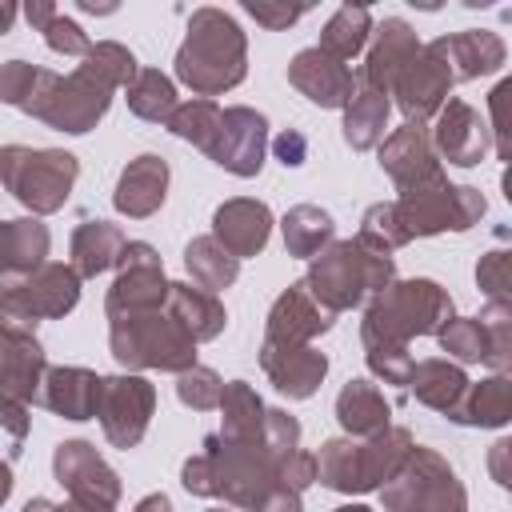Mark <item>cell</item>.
<instances>
[{"label":"cell","mask_w":512,"mask_h":512,"mask_svg":"<svg viewBox=\"0 0 512 512\" xmlns=\"http://www.w3.org/2000/svg\"><path fill=\"white\" fill-rule=\"evenodd\" d=\"M436 336H440V348H444L448 356H456V360H464V364H476V360L488 364V332H484L480 316L448 320Z\"/></svg>","instance_id":"cell-41"},{"label":"cell","mask_w":512,"mask_h":512,"mask_svg":"<svg viewBox=\"0 0 512 512\" xmlns=\"http://www.w3.org/2000/svg\"><path fill=\"white\" fill-rule=\"evenodd\" d=\"M360 244L372 248V252H392L400 244H408L404 228H400V216H396V204H376L364 212V228H360Z\"/></svg>","instance_id":"cell-42"},{"label":"cell","mask_w":512,"mask_h":512,"mask_svg":"<svg viewBox=\"0 0 512 512\" xmlns=\"http://www.w3.org/2000/svg\"><path fill=\"white\" fill-rule=\"evenodd\" d=\"M416 52H420L416 32H412L404 20H384V24L376 28V44H372L368 64H364V72H360V84H368V88H376V92H388L392 80L408 68V60H412Z\"/></svg>","instance_id":"cell-21"},{"label":"cell","mask_w":512,"mask_h":512,"mask_svg":"<svg viewBox=\"0 0 512 512\" xmlns=\"http://www.w3.org/2000/svg\"><path fill=\"white\" fill-rule=\"evenodd\" d=\"M52 80H56V72L32 68V64H24V60H8V64H0V100L24 108V112L32 116L36 104L44 100V92L52 88Z\"/></svg>","instance_id":"cell-37"},{"label":"cell","mask_w":512,"mask_h":512,"mask_svg":"<svg viewBox=\"0 0 512 512\" xmlns=\"http://www.w3.org/2000/svg\"><path fill=\"white\" fill-rule=\"evenodd\" d=\"M80 72L84 76H92L100 88H128L132 84V76L140 72L136 68V60H132V52L128 48H120V44H112V40H104V44H92L88 48V56H84V64H80Z\"/></svg>","instance_id":"cell-39"},{"label":"cell","mask_w":512,"mask_h":512,"mask_svg":"<svg viewBox=\"0 0 512 512\" xmlns=\"http://www.w3.org/2000/svg\"><path fill=\"white\" fill-rule=\"evenodd\" d=\"M244 12H248L252 20H260L264 28H288L292 20H300V16H304V8H284V4L276 8V4H264V0H248V4H244Z\"/></svg>","instance_id":"cell-50"},{"label":"cell","mask_w":512,"mask_h":512,"mask_svg":"<svg viewBox=\"0 0 512 512\" xmlns=\"http://www.w3.org/2000/svg\"><path fill=\"white\" fill-rule=\"evenodd\" d=\"M260 448L272 456V460H284L288 452L300 448V424L280 412V408H268L264 412V432H260Z\"/></svg>","instance_id":"cell-44"},{"label":"cell","mask_w":512,"mask_h":512,"mask_svg":"<svg viewBox=\"0 0 512 512\" xmlns=\"http://www.w3.org/2000/svg\"><path fill=\"white\" fill-rule=\"evenodd\" d=\"M168 316L192 336V340H212L224 328V308L212 292L188 288V284H168Z\"/></svg>","instance_id":"cell-29"},{"label":"cell","mask_w":512,"mask_h":512,"mask_svg":"<svg viewBox=\"0 0 512 512\" xmlns=\"http://www.w3.org/2000/svg\"><path fill=\"white\" fill-rule=\"evenodd\" d=\"M276 480L292 492H304L312 480H316V456L312 452H288L284 460H276Z\"/></svg>","instance_id":"cell-49"},{"label":"cell","mask_w":512,"mask_h":512,"mask_svg":"<svg viewBox=\"0 0 512 512\" xmlns=\"http://www.w3.org/2000/svg\"><path fill=\"white\" fill-rule=\"evenodd\" d=\"M156 392L144 376H108L100 380V396H96V416L104 424V436L116 448H132L152 416Z\"/></svg>","instance_id":"cell-10"},{"label":"cell","mask_w":512,"mask_h":512,"mask_svg":"<svg viewBox=\"0 0 512 512\" xmlns=\"http://www.w3.org/2000/svg\"><path fill=\"white\" fill-rule=\"evenodd\" d=\"M176 396L196 408V412H208V408H220V396H224V384L212 368H184L180 372V384H176Z\"/></svg>","instance_id":"cell-43"},{"label":"cell","mask_w":512,"mask_h":512,"mask_svg":"<svg viewBox=\"0 0 512 512\" xmlns=\"http://www.w3.org/2000/svg\"><path fill=\"white\" fill-rule=\"evenodd\" d=\"M432 52L444 60L452 80H472L484 72H496L504 64V44L492 32H456L432 40Z\"/></svg>","instance_id":"cell-22"},{"label":"cell","mask_w":512,"mask_h":512,"mask_svg":"<svg viewBox=\"0 0 512 512\" xmlns=\"http://www.w3.org/2000/svg\"><path fill=\"white\" fill-rule=\"evenodd\" d=\"M252 512H300V492H292V488H284V484H276Z\"/></svg>","instance_id":"cell-52"},{"label":"cell","mask_w":512,"mask_h":512,"mask_svg":"<svg viewBox=\"0 0 512 512\" xmlns=\"http://www.w3.org/2000/svg\"><path fill=\"white\" fill-rule=\"evenodd\" d=\"M480 324L488 332V364L504 376V368H508V304H488Z\"/></svg>","instance_id":"cell-47"},{"label":"cell","mask_w":512,"mask_h":512,"mask_svg":"<svg viewBox=\"0 0 512 512\" xmlns=\"http://www.w3.org/2000/svg\"><path fill=\"white\" fill-rule=\"evenodd\" d=\"M476 280L492 296V304H508V252H488L476 268Z\"/></svg>","instance_id":"cell-48"},{"label":"cell","mask_w":512,"mask_h":512,"mask_svg":"<svg viewBox=\"0 0 512 512\" xmlns=\"http://www.w3.org/2000/svg\"><path fill=\"white\" fill-rule=\"evenodd\" d=\"M12 20H16V8H12V4H0V32H8Z\"/></svg>","instance_id":"cell-56"},{"label":"cell","mask_w":512,"mask_h":512,"mask_svg":"<svg viewBox=\"0 0 512 512\" xmlns=\"http://www.w3.org/2000/svg\"><path fill=\"white\" fill-rule=\"evenodd\" d=\"M448 84H452V76H448L444 60H440V56L432 52V44H428V48H420V52L408 60V68L392 80L388 92L400 96V108H404L408 124H420V120H428L432 112H440V104H444V96H448Z\"/></svg>","instance_id":"cell-14"},{"label":"cell","mask_w":512,"mask_h":512,"mask_svg":"<svg viewBox=\"0 0 512 512\" xmlns=\"http://www.w3.org/2000/svg\"><path fill=\"white\" fill-rule=\"evenodd\" d=\"M176 76L204 100L244 80V32L220 8L192 12L188 40L176 52Z\"/></svg>","instance_id":"cell-1"},{"label":"cell","mask_w":512,"mask_h":512,"mask_svg":"<svg viewBox=\"0 0 512 512\" xmlns=\"http://www.w3.org/2000/svg\"><path fill=\"white\" fill-rule=\"evenodd\" d=\"M388 412L392 408H388L384 392L376 384H368V380H348L340 388V396H336V416H340L344 432L356 436V440L384 432L388 428Z\"/></svg>","instance_id":"cell-27"},{"label":"cell","mask_w":512,"mask_h":512,"mask_svg":"<svg viewBox=\"0 0 512 512\" xmlns=\"http://www.w3.org/2000/svg\"><path fill=\"white\" fill-rule=\"evenodd\" d=\"M412 452V436L404 428H384L364 440H328L316 456V480L336 492H368L388 484Z\"/></svg>","instance_id":"cell-3"},{"label":"cell","mask_w":512,"mask_h":512,"mask_svg":"<svg viewBox=\"0 0 512 512\" xmlns=\"http://www.w3.org/2000/svg\"><path fill=\"white\" fill-rule=\"evenodd\" d=\"M332 316L324 304H316V296L304 284H292L268 312V340L272 344H308L312 336L332 328Z\"/></svg>","instance_id":"cell-19"},{"label":"cell","mask_w":512,"mask_h":512,"mask_svg":"<svg viewBox=\"0 0 512 512\" xmlns=\"http://www.w3.org/2000/svg\"><path fill=\"white\" fill-rule=\"evenodd\" d=\"M80 300V276L64 264H40L28 276L0 280V324L28 332L36 320L64 316Z\"/></svg>","instance_id":"cell-7"},{"label":"cell","mask_w":512,"mask_h":512,"mask_svg":"<svg viewBox=\"0 0 512 512\" xmlns=\"http://www.w3.org/2000/svg\"><path fill=\"white\" fill-rule=\"evenodd\" d=\"M368 32H372V16H368V8H352V4H344V8H336V16L324 24V32H320V52L324 56H332V60H352L364 44H368Z\"/></svg>","instance_id":"cell-35"},{"label":"cell","mask_w":512,"mask_h":512,"mask_svg":"<svg viewBox=\"0 0 512 512\" xmlns=\"http://www.w3.org/2000/svg\"><path fill=\"white\" fill-rule=\"evenodd\" d=\"M332 240V216L312 208V204H296L284 216V244L292 256H316L324 244Z\"/></svg>","instance_id":"cell-38"},{"label":"cell","mask_w":512,"mask_h":512,"mask_svg":"<svg viewBox=\"0 0 512 512\" xmlns=\"http://www.w3.org/2000/svg\"><path fill=\"white\" fill-rule=\"evenodd\" d=\"M396 216H400V228L404 236H432V232H444V228H472L480 216H484V196L476 188H456L448 184L444 176L404 192L396 200Z\"/></svg>","instance_id":"cell-8"},{"label":"cell","mask_w":512,"mask_h":512,"mask_svg":"<svg viewBox=\"0 0 512 512\" xmlns=\"http://www.w3.org/2000/svg\"><path fill=\"white\" fill-rule=\"evenodd\" d=\"M392 284V256L364 248L360 240H340L328 252H316L312 272L304 288L324 304L328 312H344L352 304H364L380 296Z\"/></svg>","instance_id":"cell-2"},{"label":"cell","mask_w":512,"mask_h":512,"mask_svg":"<svg viewBox=\"0 0 512 512\" xmlns=\"http://www.w3.org/2000/svg\"><path fill=\"white\" fill-rule=\"evenodd\" d=\"M128 108L140 116V120H152V124H168V116L176 112V88L164 72L156 68H140L128 84Z\"/></svg>","instance_id":"cell-36"},{"label":"cell","mask_w":512,"mask_h":512,"mask_svg":"<svg viewBox=\"0 0 512 512\" xmlns=\"http://www.w3.org/2000/svg\"><path fill=\"white\" fill-rule=\"evenodd\" d=\"M112 92L100 88L92 76H84L80 68L72 76H56L52 88L44 92V100L36 104V120L60 128V132H88L104 112H108Z\"/></svg>","instance_id":"cell-12"},{"label":"cell","mask_w":512,"mask_h":512,"mask_svg":"<svg viewBox=\"0 0 512 512\" xmlns=\"http://www.w3.org/2000/svg\"><path fill=\"white\" fill-rule=\"evenodd\" d=\"M96 396H100V376L88 372V368H52V372H44L40 400L52 412H60L64 420L96 416Z\"/></svg>","instance_id":"cell-25"},{"label":"cell","mask_w":512,"mask_h":512,"mask_svg":"<svg viewBox=\"0 0 512 512\" xmlns=\"http://www.w3.org/2000/svg\"><path fill=\"white\" fill-rule=\"evenodd\" d=\"M220 408H224L220 440H228V444H256V440H260V432H264V412H268V408L260 404V396H256L244 380L224 384Z\"/></svg>","instance_id":"cell-31"},{"label":"cell","mask_w":512,"mask_h":512,"mask_svg":"<svg viewBox=\"0 0 512 512\" xmlns=\"http://www.w3.org/2000/svg\"><path fill=\"white\" fill-rule=\"evenodd\" d=\"M380 168L400 184V192H412V188L436 180V176H440V164H436V156H432V144H428V136H424V124H404V128H396V132L384 140V148H380Z\"/></svg>","instance_id":"cell-16"},{"label":"cell","mask_w":512,"mask_h":512,"mask_svg":"<svg viewBox=\"0 0 512 512\" xmlns=\"http://www.w3.org/2000/svg\"><path fill=\"white\" fill-rule=\"evenodd\" d=\"M8 492H12V472H8V464L0 460V504L8 500Z\"/></svg>","instance_id":"cell-55"},{"label":"cell","mask_w":512,"mask_h":512,"mask_svg":"<svg viewBox=\"0 0 512 512\" xmlns=\"http://www.w3.org/2000/svg\"><path fill=\"white\" fill-rule=\"evenodd\" d=\"M508 408H512V392H508V380L496 372L484 384H468V392L452 408V420L480 424V428H500L508 420Z\"/></svg>","instance_id":"cell-33"},{"label":"cell","mask_w":512,"mask_h":512,"mask_svg":"<svg viewBox=\"0 0 512 512\" xmlns=\"http://www.w3.org/2000/svg\"><path fill=\"white\" fill-rule=\"evenodd\" d=\"M216 240L240 260V256H252L268 244V232H272V212L260 204V200H228L216 208Z\"/></svg>","instance_id":"cell-23"},{"label":"cell","mask_w":512,"mask_h":512,"mask_svg":"<svg viewBox=\"0 0 512 512\" xmlns=\"http://www.w3.org/2000/svg\"><path fill=\"white\" fill-rule=\"evenodd\" d=\"M24 512H56V504L52 500H28Z\"/></svg>","instance_id":"cell-57"},{"label":"cell","mask_w":512,"mask_h":512,"mask_svg":"<svg viewBox=\"0 0 512 512\" xmlns=\"http://www.w3.org/2000/svg\"><path fill=\"white\" fill-rule=\"evenodd\" d=\"M364 348H368V368L376 376H384L388 384H408L416 360L408 356L404 344H364Z\"/></svg>","instance_id":"cell-46"},{"label":"cell","mask_w":512,"mask_h":512,"mask_svg":"<svg viewBox=\"0 0 512 512\" xmlns=\"http://www.w3.org/2000/svg\"><path fill=\"white\" fill-rule=\"evenodd\" d=\"M344 140L352 148H372L384 136V120H388V92H376L368 84H356V92L344 104Z\"/></svg>","instance_id":"cell-32"},{"label":"cell","mask_w":512,"mask_h":512,"mask_svg":"<svg viewBox=\"0 0 512 512\" xmlns=\"http://www.w3.org/2000/svg\"><path fill=\"white\" fill-rule=\"evenodd\" d=\"M164 188H168V164L160 156H136L116 184V208L128 216H152L164 204Z\"/></svg>","instance_id":"cell-24"},{"label":"cell","mask_w":512,"mask_h":512,"mask_svg":"<svg viewBox=\"0 0 512 512\" xmlns=\"http://www.w3.org/2000/svg\"><path fill=\"white\" fill-rule=\"evenodd\" d=\"M0 180L4 188L32 212H56L76 180V156L56 148H4L0 152Z\"/></svg>","instance_id":"cell-5"},{"label":"cell","mask_w":512,"mask_h":512,"mask_svg":"<svg viewBox=\"0 0 512 512\" xmlns=\"http://www.w3.org/2000/svg\"><path fill=\"white\" fill-rule=\"evenodd\" d=\"M40 32H44V40H48V48L52 52H64V56H88V36H84V28L76 24V20H68L64 12H52L44 24H40Z\"/></svg>","instance_id":"cell-45"},{"label":"cell","mask_w":512,"mask_h":512,"mask_svg":"<svg viewBox=\"0 0 512 512\" xmlns=\"http://www.w3.org/2000/svg\"><path fill=\"white\" fill-rule=\"evenodd\" d=\"M264 144H268V120L252 108H228L220 112V132L208 156L236 176H256L264 164Z\"/></svg>","instance_id":"cell-13"},{"label":"cell","mask_w":512,"mask_h":512,"mask_svg":"<svg viewBox=\"0 0 512 512\" xmlns=\"http://www.w3.org/2000/svg\"><path fill=\"white\" fill-rule=\"evenodd\" d=\"M336 512H372V508H364V504H348V508H336Z\"/></svg>","instance_id":"cell-59"},{"label":"cell","mask_w":512,"mask_h":512,"mask_svg":"<svg viewBox=\"0 0 512 512\" xmlns=\"http://www.w3.org/2000/svg\"><path fill=\"white\" fill-rule=\"evenodd\" d=\"M168 128L196 144L200 152H212L216 144V132H220V108L212 100H188V104H176V112L168 116Z\"/></svg>","instance_id":"cell-40"},{"label":"cell","mask_w":512,"mask_h":512,"mask_svg":"<svg viewBox=\"0 0 512 512\" xmlns=\"http://www.w3.org/2000/svg\"><path fill=\"white\" fill-rule=\"evenodd\" d=\"M0 424H8L16 440H24V432H28V408H24V400H0Z\"/></svg>","instance_id":"cell-53"},{"label":"cell","mask_w":512,"mask_h":512,"mask_svg":"<svg viewBox=\"0 0 512 512\" xmlns=\"http://www.w3.org/2000/svg\"><path fill=\"white\" fill-rule=\"evenodd\" d=\"M272 148H276V156H280V164H284V168H300V164H304V156H308V140H304L296 128L280 132Z\"/></svg>","instance_id":"cell-51"},{"label":"cell","mask_w":512,"mask_h":512,"mask_svg":"<svg viewBox=\"0 0 512 512\" xmlns=\"http://www.w3.org/2000/svg\"><path fill=\"white\" fill-rule=\"evenodd\" d=\"M116 264H120V276L108 288V320L160 312V304L168 300V280H164V268H160V256L152 252V244H144V240L124 244Z\"/></svg>","instance_id":"cell-9"},{"label":"cell","mask_w":512,"mask_h":512,"mask_svg":"<svg viewBox=\"0 0 512 512\" xmlns=\"http://www.w3.org/2000/svg\"><path fill=\"white\" fill-rule=\"evenodd\" d=\"M184 264H188L196 288H204V292H212V296H216L220 288H228V284L236 280V272H240V260H236L216 236L192 240L188 252H184Z\"/></svg>","instance_id":"cell-34"},{"label":"cell","mask_w":512,"mask_h":512,"mask_svg":"<svg viewBox=\"0 0 512 512\" xmlns=\"http://www.w3.org/2000/svg\"><path fill=\"white\" fill-rule=\"evenodd\" d=\"M288 80H292V88H300L320 108H340L356 92L352 68L340 64V60H332V56H324L320 48L296 52V60L288 64Z\"/></svg>","instance_id":"cell-15"},{"label":"cell","mask_w":512,"mask_h":512,"mask_svg":"<svg viewBox=\"0 0 512 512\" xmlns=\"http://www.w3.org/2000/svg\"><path fill=\"white\" fill-rule=\"evenodd\" d=\"M56 480L68 488L72 504L96 508V512H112V504L120 500V480L116 472L96 456V448L88 440H68L56 448L52 456Z\"/></svg>","instance_id":"cell-11"},{"label":"cell","mask_w":512,"mask_h":512,"mask_svg":"<svg viewBox=\"0 0 512 512\" xmlns=\"http://www.w3.org/2000/svg\"><path fill=\"white\" fill-rule=\"evenodd\" d=\"M408 388L416 392L420 404L436 408V412H448L460 404V396L468 392V376L448 364V360H424V364H412V376H408Z\"/></svg>","instance_id":"cell-30"},{"label":"cell","mask_w":512,"mask_h":512,"mask_svg":"<svg viewBox=\"0 0 512 512\" xmlns=\"http://www.w3.org/2000/svg\"><path fill=\"white\" fill-rule=\"evenodd\" d=\"M48 256V228L40 220H4L0 224V280L28 276Z\"/></svg>","instance_id":"cell-26"},{"label":"cell","mask_w":512,"mask_h":512,"mask_svg":"<svg viewBox=\"0 0 512 512\" xmlns=\"http://www.w3.org/2000/svg\"><path fill=\"white\" fill-rule=\"evenodd\" d=\"M124 244H128L124 232L116 224H108V220L80 224L76 236H72V264H76L72 272L76 276H100V272H108L120 260Z\"/></svg>","instance_id":"cell-28"},{"label":"cell","mask_w":512,"mask_h":512,"mask_svg":"<svg viewBox=\"0 0 512 512\" xmlns=\"http://www.w3.org/2000/svg\"><path fill=\"white\" fill-rule=\"evenodd\" d=\"M436 148H440V156H448V164L472 168V164H480L484 152H488V128H484V120H480L464 100H448V104L440 108Z\"/></svg>","instance_id":"cell-20"},{"label":"cell","mask_w":512,"mask_h":512,"mask_svg":"<svg viewBox=\"0 0 512 512\" xmlns=\"http://www.w3.org/2000/svg\"><path fill=\"white\" fill-rule=\"evenodd\" d=\"M260 364H264V372L272 376V384H276L284 396H292V400L312 396L316 384H320L324 372H328L324 352H316V348H308V344H272V340H264Z\"/></svg>","instance_id":"cell-17"},{"label":"cell","mask_w":512,"mask_h":512,"mask_svg":"<svg viewBox=\"0 0 512 512\" xmlns=\"http://www.w3.org/2000/svg\"><path fill=\"white\" fill-rule=\"evenodd\" d=\"M136 512H172V504H168V496H144L136 504Z\"/></svg>","instance_id":"cell-54"},{"label":"cell","mask_w":512,"mask_h":512,"mask_svg":"<svg viewBox=\"0 0 512 512\" xmlns=\"http://www.w3.org/2000/svg\"><path fill=\"white\" fill-rule=\"evenodd\" d=\"M452 320V300L436 280L388 284L364 316V344H408V336L440 332Z\"/></svg>","instance_id":"cell-4"},{"label":"cell","mask_w":512,"mask_h":512,"mask_svg":"<svg viewBox=\"0 0 512 512\" xmlns=\"http://www.w3.org/2000/svg\"><path fill=\"white\" fill-rule=\"evenodd\" d=\"M56 512H96V508H84V504H64V508H56Z\"/></svg>","instance_id":"cell-58"},{"label":"cell","mask_w":512,"mask_h":512,"mask_svg":"<svg viewBox=\"0 0 512 512\" xmlns=\"http://www.w3.org/2000/svg\"><path fill=\"white\" fill-rule=\"evenodd\" d=\"M40 376H44V352L40 344L20 332L0 324V400H40Z\"/></svg>","instance_id":"cell-18"},{"label":"cell","mask_w":512,"mask_h":512,"mask_svg":"<svg viewBox=\"0 0 512 512\" xmlns=\"http://www.w3.org/2000/svg\"><path fill=\"white\" fill-rule=\"evenodd\" d=\"M112 356L128 368H168L184 372L196 364V340L160 312L112 320Z\"/></svg>","instance_id":"cell-6"}]
</instances>
